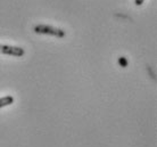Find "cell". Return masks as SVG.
<instances>
[{
    "mask_svg": "<svg viewBox=\"0 0 157 147\" xmlns=\"http://www.w3.org/2000/svg\"><path fill=\"white\" fill-rule=\"evenodd\" d=\"M33 31L38 34H44V36H52L56 38H64L66 33L63 29L55 28L51 25H46V24H38L33 28Z\"/></svg>",
    "mask_w": 157,
    "mask_h": 147,
    "instance_id": "obj_1",
    "label": "cell"
},
{
    "mask_svg": "<svg viewBox=\"0 0 157 147\" xmlns=\"http://www.w3.org/2000/svg\"><path fill=\"white\" fill-rule=\"evenodd\" d=\"M0 54L7 56H14V57H22L25 54V50L22 47H17V46L0 44Z\"/></svg>",
    "mask_w": 157,
    "mask_h": 147,
    "instance_id": "obj_2",
    "label": "cell"
},
{
    "mask_svg": "<svg viewBox=\"0 0 157 147\" xmlns=\"http://www.w3.org/2000/svg\"><path fill=\"white\" fill-rule=\"evenodd\" d=\"M14 103V97L10 95L5 96V97H1L0 98V108L6 107V106H9Z\"/></svg>",
    "mask_w": 157,
    "mask_h": 147,
    "instance_id": "obj_3",
    "label": "cell"
},
{
    "mask_svg": "<svg viewBox=\"0 0 157 147\" xmlns=\"http://www.w3.org/2000/svg\"><path fill=\"white\" fill-rule=\"evenodd\" d=\"M118 64H120V66H122V68H126L129 62H128V60H126L125 57H120L118 58Z\"/></svg>",
    "mask_w": 157,
    "mask_h": 147,
    "instance_id": "obj_4",
    "label": "cell"
},
{
    "mask_svg": "<svg viewBox=\"0 0 157 147\" xmlns=\"http://www.w3.org/2000/svg\"><path fill=\"white\" fill-rule=\"evenodd\" d=\"M144 1L145 0H134V4H136V6H141L144 4Z\"/></svg>",
    "mask_w": 157,
    "mask_h": 147,
    "instance_id": "obj_5",
    "label": "cell"
}]
</instances>
